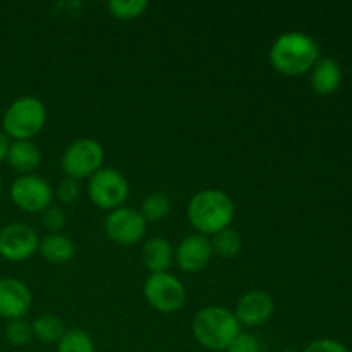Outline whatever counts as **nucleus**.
I'll return each mask as SVG.
<instances>
[{
    "instance_id": "obj_7",
    "label": "nucleus",
    "mask_w": 352,
    "mask_h": 352,
    "mask_svg": "<svg viewBox=\"0 0 352 352\" xmlns=\"http://www.w3.org/2000/svg\"><path fill=\"white\" fill-rule=\"evenodd\" d=\"M143 294L155 311L165 313V315L182 309L188 301L186 285L170 272L148 275L143 285Z\"/></svg>"
},
{
    "instance_id": "obj_4",
    "label": "nucleus",
    "mask_w": 352,
    "mask_h": 352,
    "mask_svg": "<svg viewBox=\"0 0 352 352\" xmlns=\"http://www.w3.org/2000/svg\"><path fill=\"white\" fill-rule=\"evenodd\" d=\"M47 124V107L36 96H19L2 116V131L10 141H33Z\"/></svg>"
},
{
    "instance_id": "obj_10",
    "label": "nucleus",
    "mask_w": 352,
    "mask_h": 352,
    "mask_svg": "<svg viewBox=\"0 0 352 352\" xmlns=\"http://www.w3.org/2000/svg\"><path fill=\"white\" fill-rule=\"evenodd\" d=\"M146 220L140 213V210L120 206L107 213L103 220V230L112 243L120 246H134L143 241L146 234Z\"/></svg>"
},
{
    "instance_id": "obj_28",
    "label": "nucleus",
    "mask_w": 352,
    "mask_h": 352,
    "mask_svg": "<svg viewBox=\"0 0 352 352\" xmlns=\"http://www.w3.org/2000/svg\"><path fill=\"white\" fill-rule=\"evenodd\" d=\"M9 144H10V140L6 136V133H3V131L0 129V164H2V162H6L7 150H9Z\"/></svg>"
},
{
    "instance_id": "obj_11",
    "label": "nucleus",
    "mask_w": 352,
    "mask_h": 352,
    "mask_svg": "<svg viewBox=\"0 0 352 352\" xmlns=\"http://www.w3.org/2000/svg\"><path fill=\"white\" fill-rule=\"evenodd\" d=\"M275 313V301L268 292L251 289L237 301L234 315L241 327H260L270 322Z\"/></svg>"
},
{
    "instance_id": "obj_12",
    "label": "nucleus",
    "mask_w": 352,
    "mask_h": 352,
    "mask_svg": "<svg viewBox=\"0 0 352 352\" xmlns=\"http://www.w3.org/2000/svg\"><path fill=\"white\" fill-rule=\"evenodd\" d=\"M215 256L210 237L203 234H189L175 248V263L186 274H198L206 268Z\"/></svg>"
},
{
    "instance_id": "obj_23",
    "label": "nucleus",
    "mask_w": 352,
    "mask_h": 352,
    "mask_svg": "<svg viewBox=\"0 0 352 352\" xmlns=\"http://www.w3.org/2000/svg\"><path fill=\"white\" fill-rule=\"evenodd\" d=\"M6 339L7 342L12 344V346L16 347L28 346V344L34 339L31 322H28L26 318H16L7 322Z\"/></svg>"
},
{
    "instance_id": "obj_24",
    "label": "nucleus",
    "mask_w": 352,
    "mask_h": 352,
    "mask_svg": "<svg viewBox=\"0 0 352 352\" xmlns=\"http://www.w3.org/2000/svg\"><path fill=\"white\" fill-rule=\"evenodd\" d=\"M43 217V226L48 230V234H58L64 230V227L67 226V215H65L64 210L57 205H50L45 212H41Z\"/></svg>"
},
{
    "instance_id": "obj_2",
    "label": "nucleus",
    "mask_w": 352,
    "mask_h": 352,
    "mask_svg": "<svg viewBox=\"0 0 352 352\" xmlns=\"http://www.w3.org/2000/svg\"><path fill=\"white\" fill-rule=\"evenodd\" d=\"M236 215L232 198L222 189L208 188L196 192L188 203V219L196 234L212 237L227 229Z\"/></svg>"
},
{
    "instance_id": "obj_16",
    "label": "nucleus",
    "mask_w": 352,
    "mask_h": 352,
    "mask_svg": "<svg viewBox=\"0 0 352 352\" xmlns=\"http://www.w3.org/2000/svg\"><path fill=\"white\" fill-rule=\"evenodd\" d=\"M309 72H311V88L318 95H332L340 88L342 69L333 58L320 57Z\"/></svg>"
},
{
    "instance_id": "obj_9",
    "label": "nucleus",
    "mask_w": 352,
    "mask_h": 352,
    "mask_svg": "<svg viewBox=\"0 0 352 352\" xmlns=\"http://www.w3.org/2000/svg\"><path fill=\"white\" fill-rule=\"evenodd\" d=\"M40 239L30 223H9L0 230V256L10 263H23L38 253Z\"/></svg>"
},
{
    "instance_id": "obj_25",
    "label": "nucleus",
    "mask_w": 352,
    "mask_h": 352,
    "mask_svg": "<svg viewBox=\"0 0 352 352\" xmlns=\"http://www.w3.org/2000/svg\"><path fill=\"white\" fill-rule=\"evenodd\" d=\"M226 352H261L260 340H258L256 336L250 332H244L241 330L234 340L230 342V346L227 347Z\"/></svg>"
},
{
    "instance_id": "obj_29",
    "label": "nucleus",
    "mask_w": 352,
    "mask_h": 352,
    "mask_svg": "<svg viewBox=\"0 0 352 352\" xmlns=\"http://www.w3.org/2000/svg\"><path fill=\"white\" fill-rule=\"evenodd\" d=\"M2 186H3V182H2V175H0V192H2Z\"/></svg>"
},
{
    "instance_id": "obj_27",
    "label": "nucleus",
    "mask_w": 352,
    "mask_h": 352,
    "mask_svg": "<svg viewBox=\"0 0 352 352\" xmlns=\"http://www.w3.org/2000/svg\"><path fill=\"white\" fill-rule=\"evenodd\" d=\"M302 352H351L344 344L333 339H318L309 342Z\"/></svg>"
},
{
    "instance_id": "obj_15",
    "label": "nucleus",
    "mask_w": 352,
    "mask_h": 352,
    "mask_svg": "<svg viewBox=\"0 0 352 352\" xmlns=\"http://www.w3.org/2000/svg\"><path fill=\"white\" fill-rule=\"evenodd\" d=\"M174 260L175 250L170 241L165 239V237H150L143 244V263L150 274L168 272V268L174 265Z\"/></svg>"
},
{
    "instance_id": "obj_18",
    "label": "nucleus",
    "mask_w": 352,
    "mask_h": 352,
    "mask_svg": "<svg viewBox=\"0 0 352 352\" xmlns=\"http://www.w3.org/2000/svg\"><path fill=\"white\" fill-rule=\"evenodd\" d=\"M33 327V336L43 344H55L57 346L58 340L65 333V327L58 316L52 315V313H41L36 318L31 322Z\"/></svg>"
},
{
    "instance_id": "obj_13",
    "label": "nucleus",
    "mask_w": 352,
    "mask_h": 352,
    "mask_svg": "<svg viewBox=\"0 0 352 352\" xmlns=\"http://www.w3.org/2000/svg\"><path fill=\"white\" fill-rule=\"evenodd\" d=\"M33 305V294L23 280L14 277L0 278V316L7 322L24 318Z\"/></svg>"
},
{
    "instance_id": "obj_1",
    "label": "nucleus",
    "mask_w": 352,
    "mask_h": 352,
    "mask_svg": "<svg viewBox=\"0 0 352 352\" xmlns=\"http://www.w3.org/2000/svg\"><path fill=\"white\" fill-rule=\"evenodd\" d=\"M270 64L278 74L298 78L313 69L320 58V47L313 36L302 31H287L275 38L268 52Z\"/></svg>"
},
{
    "instance_id": "obj_22",
    "label": "nucleus",
    "mask_w": 352,
    "mask_h": 352,
    "mask_svg": "<svg viewBox=\"0 0 352 352\" xmlns=\"http://www.w3.org/2000/svg\"><path fill=\"white\" fill-rule=\"evenodd\" d=\"M150 2L146 0H110L107 3V9L116 19L120 21H133L143 16Z\"/></svg>"
},
{
    "instance_id": "obj_14",
    "label": "nucleus",
    "mask_w": 352,
    "mask_h": 352,
    "mask_svg": "<svg viewBox=\"0 0 352 352\" xmlns=\"http://www.w3.org/2000/svg\"><path fill=\"white\" fill-rule=\"evenodd\" d=\"M6 162L19 175L36 174L41 165V150L34 141H10Z\"/></svg>"
},
{
    "instance_id": "obj_30",
    "label": "nucleus",
    "mask_w": 352,
    "mask_h": 352,
    "mask_svg": "<svg viewBox=\"0 0 352 352\" xmlns=\"http://www.w3.org/2000/svg\"><path fill=\"white\" fill-rule=\"evenodd\" d=\"M280 352H296L294 349H284V351H280Z\"/></svg>"
},
{
    "instance_id": "obj_17",
    "label": "nucleus",
    "mask_w": 352,
    "mask_h": 352,
    "mask_svg": "<svg viewBox=\"0 0 352 352\" xmlns=\"http://www.w3.org/2000/svg\"><path fill=\"white\" fill-rule=\"evenodd\" d=\"M38 253L41 254L47 263L50 265H65L74 258L76 244L74 241L64 232L47 234L40 239V248Z\"/></svg>"
},
{
    "instance_id": "obj_3",
    "label": "nucleus",
    "mask_w": 352,
    "mask_h": 352,
    "mask_svg": "<svg viewBox=\"0 0 352 352\" xmlns=\"http://www.w3.org/2000/svg\"><path fill=\"white\" fill-rule=\"evenodd\" d=\"M191 329L196 342L210 352H226L241 332L234 311L223 306H205L196 311Z\"/></svg>"
},
{
    "instance_id": "obj_19",
    "label": "nucleus",
    "mask_w": 352,
    "mask_h": 352,
    "mask_svg": "<svg viewBox=\"0 0 352 352\" xmlns=\"http://www.w3.org/2000/svg\"><path fill=\"white\" fill-rule=\"evenodd\" d=\"M210 243H212L213 254H217L222 260H234V258L239 256L241 250H243V239H241L239 232L232 227H227V229L213 234L210 237Z\"/></svg>"
},
{
    "instance_id": "obj_20",
    "label": "nucleus",
    "mask_w": 352,
    "mask_h": 352,
    "mask_svg": "<svg viewBox=\"0 0 352 352\" xmlns=\"http://www.w3.org/2000/svg\"><path fill=\"white\" fill-rule=\"evenodd\" d=\"M172 210V201L165 192H151L141 203L140 213L146 223L160 222V220L167 219L168 213Z\"/></svg>"
},
{
    "instance_id": "obj_26",
    "label": "nucleus",
    "mask_w": 352,
    "mask_h": 352,
    "mask_svg": "<svg viewBox=\"0 0 352 352\" xmlns=\"http://www.w3.org/2000/svg\"><path fill=\"white\" fill-rule=\"evenodd\" d=\"M55 196L64 205H71V203H74L79 198V182L69 177L62 179L58 182L57 189H55Z\"/></svg>"
},
{
    "instance_id": "obj_8",
    "label": "nucleus",
    "mask_w": 352,
    "mask_h": 352,
    "mask_svg": "<svg viewBox=\"0 0 352 352\" xmlns=\"http://www.w3.org/2000/svg\"><path fill=\"white\" fill-rule=\"evenodd\" d=\"M55 191L50 182L38 174L19 175L10 184V199L26 213H41L54 205Z\"/></svg>"
},
{
    "instance_id": "obj_6",
    "label": "nucleus",
    "mask_w": 352,
    "mask_h": 352,
    "mask_svg": "<svg viewBox=\"0 0 352 352\" xmlns=\"http://www.w3.org/2000/svg\"><path fill=\"white\" fill-rule=\"evenodd\" d=\"M88 198L96 208L112 212L120 208L129 196V182L126 175L113 167H102L88 179Z\"/></svg>"
},
{
    "instance_id": "obj_21",
    "label": "nucleus",
    "mask_w": 352,
    "mask_h": 352,
    "mask_svg": "<svg viewBox=\"0 0 352 352\" xmlns=\"http://www.w3.org/2000/svg\"><path fill=\"white\" fill-rule=\"evenodd\" d=\"M57 352H96L93 337L85 329H67L57 342Z\"/></svg>"
},
{
    "instance_id": "obj_5",
    "label": "nucleus",
    "mask_w": 352,
    "mask_h": 352,
    "mask_svg": "<svg viewBox=\"0 0 352 352\" xmlns=\"http://www.w3.org/2000/svg\"><path fill=\"white\" fill-rule=\"evenodd\" d=\"M60 167L69 179L78 182L81 179H89L95 172L105 167V150L102 143L93 138H79L64 150Z\"/></svg>"
}]
</instances>
